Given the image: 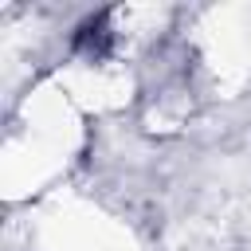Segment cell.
Returning <instances> with one entry per match:
<instances>
[{"instance_id": "obj_1", "label": "cell", "mask_w": 251, "mask_h": 251, "mask_svg": "<svg viewBox=\"0 0 251 251\" xmlns=\"http://www.w3.org/2000/svg\"><path fill=\"white\" fill-rule=\"evenodd\" d=\"M110 39H114V31H110V24H106V12H98V16H90V20L75 31V51L86 55V59H102V55L110 51Z\"/></svg>"}]
</instances>
